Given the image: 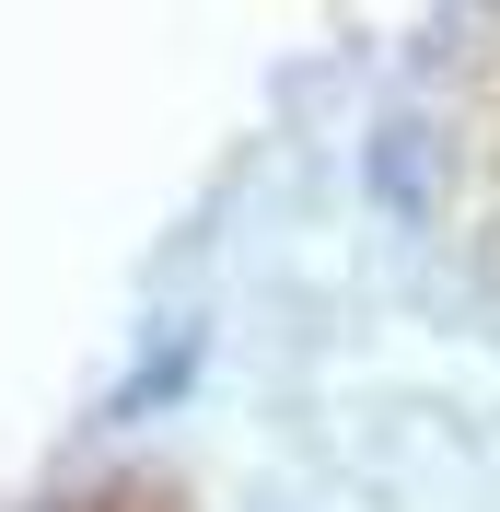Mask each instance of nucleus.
<instances>
[{
    "label": "nucleus",
    "instance_id": "1",
    "mask_svg": "<svg viewBox=\"0 0 500 512\" xmlns=\"http://www.w3.org/2000/svg\"><path fill=\"white\" fill-rule=\"evenodd\" d=\"M373 198L384 210H431V128L407 117V105L373 128Z\"/></svg>",
    "mask_w": 500,
    "mask_h": 512
},
{
    "label": "nucleus",
    "instance_id": "2",
    "mask_svg": "<svg viewBox=\"0 0 500 512\" xmlns=\"http://www.w3.org/2000/svg\"><path fill=\"white\" fill-rule=\"evenodd\" d=\"M187 361H198V326H163L152 350H140V373H128L117 396H105V408H117V419H140V408H163V396H175V384H187Z\"/></svg>",
    "mask_w": 500,
    "mask_h": 512
}]
</instances>
